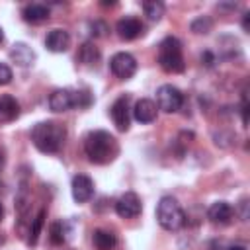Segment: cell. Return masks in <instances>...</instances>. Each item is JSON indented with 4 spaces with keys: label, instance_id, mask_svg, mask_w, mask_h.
Returning <instances> with one entry per match:
<instances>
[{
    "label": "cell",
    "instance_id": "6da1fadb",
    "mask_svg": "<svg viewBox=\"0 0 250 250\" xmlns=\"http://www.w3.org/2000/svg\"><path fill=\"white\" fill-rule=\"evenodd\" d=\"M84 152L88 156L90 162L94 164H107L111 162L117 152H119V145L115 141L113 135H109L107 131H92L86 135L84 139Z\"/></svg>",
    "mask_w": 250,
    "mask_h": 250
},
{
    "label": "cell",
    "instance_id": "7a4b0ae2",
    "mask_svg": "<svg viewBox=\"0 0 250 250\" xmlns=\"http://www.w3.org/2000/svg\"><path fill=\"white\" fill-rule=\"evenodd\" d=\"M31 141L37 150L45 154H55L62 148L66 141V127L57 121H41L31 129Z\"/></svg>",
    "mask_w": 250,
    "mask_h": 250
},
{
    "label": "cell",
    "instance_id": "3957f363",
    "mask_svg": "<svg viewBox=\"0 0 250 250\" xmlns=\"http://www.w3.org/2000/svg\"><path fill=\"white\" fill-rule=\"evenodd\" d=\"M156 221L166 230H178L184 227L186 215L172 195H164L156 205Z\"/></svg>",
    "mask_w": 250,
    "mask_h": 250
},
{
    "label": "cell",
    "instance_id": "277c9868",
    "mask_svg": "<svg viewBox=\"0 0 250 250\" xmlns=\"http://www.w3.org/2000/svg\"><path fill=\"white\" fill-rule=\"evenodd\" d=\"M92 98L88 92H76L70 88H59L49 96V107L57 113L68 111L72 107H86L90 105Z\"/></svg>",
    "mask_w": 250,
    "mask_h": 250
},
{
    "label": "cell",
    "instance_id": "5b68a950",
    "mask_svg": "<svg viewBox=\"0 0 250 250\" xmlns=\"http://www.w3.org/2000/svg\"><path fill=\"white\" fill-rule=\"evenodd\" d=\"M158 62L166 72H182L186 62L182 57V43L176 37H166L158 47Z\"/></svg>",
    "mask_w": 250,
    "mask_h": 250
},
{
    "label": "cell",
    "instance_id": "8992f818",
    "mask_svg": "<svg viewBox=\"0 0 250 250\" xmlns=\"http://www.w3.org/2000/svg\"><path fill=\"white\" fill-rule=\"evenodd\" d=\"M156 102H158V109H162L166 113H174L182 107L184 94L172 84H162L156 92Z\"/></svg>",
    "mask_w": 250,
    "mask_h": 250
},
{
    "label": "cell",
    "instance_id": "52a82bcc",
    "mask_svg": "<svg viewBox=\"0 0 250 250\" xmlns=\"http://www.w3.org/2000/svg\"><path fill=\"white\" fill-rule=\"evenodd\" d=\"M109 68L117 78L127 80L137 72V61H135L133 55H129L125 51L123 53H115L111 57V61H109Z\"/></svg>",
    "mask_w": 250,
    "mask_h": 250
},
{
    "label": "cell",
    "instance_id": "ba28073f",
    "mask_svg": "<svg viewBox=\"0 0 250 250\" xmlns=\"http://www.w3.org/2000/svg\"><path fill=\"white\" fill-rule=\"evenodd\" d=\"M141 211H143V203L135 191H127L115 201V213L121 219H135L141 215Z\"/></svg>",
    "mask_w": 250,
    "mask_h": 250
},
{
    "label": "cell",
    "instance_id": "9c48e42d",
    "mask_svg": "<svg viewBox=\"0 0 250 250\" xmlns=\"http://www.w3.org/2000/svg\"><path fill=\"white\" fill-rule=\"evenodd\" d=\"M113 125L119 131H127L131 125V109H129V96H121L113 102V105L109 107Z\"/></svg>",
    "mask_w": 250,
    "mask_h": 250
},
{
    "label": "cell",
    "instance_id": "30bf717a",
    "mask_svg": "<svg viewBox=\"0 0 250 250\" xmlns=\"http://www.w3.org/2000/svg\"><path fill=\"white\" fill-rule=\"evenodd\" d=\"M70 188H72V197L78 203H86L94 195V182L86 174H76L72 178V186Z\"/></svg>",
    "mask_w": 250,
    "mask_h": 250
},
{
    "label": "cell",
    "instance_id": "8fae6325",
    "mask_svg": "<svg viewBox=\"0 0 250 250\" xmlns=\"http://www.w3.org/2000/svg\"><path fill=\"white\" fill-rule=\"evenodd\" d=\"M115 29H117V35H119L121 39L133 41V39H137V37L143 33V23H141V20L129 16V18H121V20L117 21Z\"/></svg>",
    "mask_w": 250,
    "mask_h": 250
},
{
    "label": "cell",
    "instance_id": "7c38bea8",
    "mask_svg": "<svg viewBox=\"0 0 250 250\" xmlns=\"http://www.w3.org/2000/svg\"><path fill=\"white\" fill-rule=\"evenodd\" d=\"M70 45V35L64 29H51L45 37V47L51 53H64Z\"/></svg>",
    "mask_w": 250,
    "mask_h": 250
},
{
    "label": "cell",
    "instance_id": "4fadbf2b",
    "mask_svg": "<svg viewBox=\"0 0 250 250\" xmlns=\"http://www.w3.org/2000/svg\"><path fill=\"white\" fill-rule=\"evenodd\" d=\"M156 104L148 98H143L135 104L133 107V117L139 121V123H152L156 119Z\"/></svg>",
    "mask_w": 250,
    "mask_h": 250
},
{
    "label": "cell",
    "instance_id": "5bb4252c",
    "mask_svg": "<svg viewBox=\"0 0 250 250\" xmlns=\"http://www.w3.org/2000/svg\"><path fill=\"white\" fill-rule=\"evenodd\" d=\"M207 217L211 223L215 225H229L230 219H232V207L227 203V201H215L209 211H207Z\"/></svg>",
    "mask_w": 250,
    "mask_h": 250
},
{
    "label": "cell",
    "instance_id": "9a60e30c",
    "mask_svg": "<svg viewBox=\"0 0 250 250\" xmlns=\"http://www.w3.org/2000/svg\"><path fill=\"white\" fill-rule=\"evenodd\" d=\"M18 115H20V104H18V100L12 98V96H8V94H2L0 96V125L18 119Z\"/></svg>",
    "mask_w": 250,
    "mask_h": 250
},
{
    "label": "cell",
    "instance_id": "2e32d148",
    "mask_svg": "<svg viewBox=\"0 0 250 250\" xmlns=\"http://www.w3.org/2000/svg\"><path fill=\"white\" fill-rule=\"evenodd\" d=\"M10 59H12L16 64H20V66H29V64H33V61H35V53H33V49L27 47L25 43H16V45L10 49Z\"/></svg>",
    "mask_w": 250,
    "mask_h": 250
},
{
    "label": "cell",
    "instance_id": "e0dca14e",
    "mask_svg": "<svg viewBox=\"0 0 250 250\" xmlns=\"http://www.w3.org/2000/svg\"><path fill=\"white\" fill-rule=\"evenodd\" d=\"M21 16L27 23H41L49 18V8L45 4H27L23 8Z\"/></svg>",
    "mask_w": 250,
    "mask_h": 250
},
{
    "label": "cell",
    "instance_id": "ac0fdd59",
    "mask_svg": "<svg viewBox=\"0 0 250 250\" xmlns=\"http://www.w3.org/2000/svg\"><path fill=\"white\" fill-rule=\"evenodd\" d=\"M92 240H94V246L98 250H111L117 244L115 234L111 230H105V229H96L92 234Z\"/></svg>",
    "mask_w": 250,
    "mask_h": 250
},
{
    "label": "cell",
    "instance_id": "d6986e66",
    "mask_svg": "<svg viewBox=\"0 0 250 250\" xmlns=\"http://www.w3.org/2000/svg\"><path fill=\"white\" fill-rule=\"evenodd\" d=\"M100 49L94 45V43H90V41H86V43H82V47H80V51H78V61L82 62V64H86V66H94L98 61H100Z\"/></svg>",
    "mask_w": 250,
    "mask_h": 250
},
{
    "label": "cell",
    "instance_id": "ffe728a7",
    "mask_svg": "<svg viewBox=\"0 0 250 250\" xmlns=\"http://www.w3.org/2000/svg\"><path fill=\"white\" fill-rule=\"evenodd\" d=\"M143 10H145V16L150 20V21H158L162 16H164V4L162 2H143Z\"/></svg>",
    "mask_w": 250,
    "mask_h": 250
},
{
    "label": "cell",
    "instance_id": "44dd1931",
    "mask_svg": "<svg viewBox=\"0 0 250 250\" xmlns=\"http://www.w3.org/2000/svg\"><path fill=\"white\" fill-rule=\"evenodd\" d=\"M43 219H45V211H39V215L33 219V225L29 229V236H27V244H37L41 227H43Z\"/></svg>",
    "mask_w": 250,
    "mask_h": 250
},
{
    "label": "cell",
    "instance_id": "7402d4cb",
    "mask_svg": "<svg viewBox=\"0 0 250 250\" xmlns=\"http://www.w3.org/2000/svg\"><path fill=\"white\" fill-rule=\"evenodd\" d=\"M64 240H66V227H64V223H61V221L53 223L51 225V242L53 244H62Z\"/></svg>",
    "mask_w": 250,
    "mask_h": 250
},
{
    "label": "cell",
    "instance_id": "603a6c76",
    "mask_svg": "<svg viewBox=\"0 0 250 250\" xmlns=\"http://www.w3.org/2000/svg\"><path fill=\"white\" fill-rule=\"evenodd\" d=\"M211 20L209 18H197V20H193V23H191V31L193 33H209L211 31Z\"/></svg>",
    "mask_w": 250,
    "mask_h": 250
},
{
    "label": "cell",
    "instance_id": "cb8c5ba5",
    "mask_svg": "<svg viewBox=\"0 0 250 250\" xmlns=\"http://www.w3.org/2000/svg\"><path fill=\"white\" fill-rule=\"evenodd\" d=\"M90 33L94 35V37H100V35H104L105 31H107V25L104 23V21H100V20H96V21H90Z\"/></svg>",
    "mask_w": 250,
    "mask_h": 250
},
{
    "label": "cell",
    "instance_id": "d4e9b609",
    "mask_svg": "<svg viewBox=\"0 0 250 250\" xmlns=\"http://www.w3.org/2000/svg\"><path fill=\"white\" fill-rule=\"evenodd\" d=\"M12 82V68L4 62H0V86L4 84H10Z\"/></svg>",
    "mask_w": 250,
    "mask_h": 250
},
{
    "label": "cell",
    "instance_id": "484cf974",
    "mask_svg": "<svg viewBox=\"0 0 250 250\" xmlns=\"http://www.w3.org/2000/svg\"><path fill=\"white\" fill-rule=\"evenodd\" d=\"M240 111H242V123H244V127H246V123H248V104H246V92L242 94V105H240Z\"/></svg>",
    "mask_w": 250,
    "mask_h": 250
},
{
    "label": "cell",
    "instance_id": "4316f807",
    "mask_svg": "<svg viewBox=\"0 0 250 250\" xmlns=\"http://www.w3.org/2000/svg\"><path fill=\"white\" fill-rule=\"evenodd\" d=\"M238 207H240V219L246 221V219H248V211H246V207H248V199L244 197V199L238 203Z\"/></svg>",
    "mask_w": 250,
    "mask_h": 250
},
{
    "label": "cell",
    "instance_id": "83f0119b",
    "mask_svg": "<svg viewBox=\"0 0 250 250\" xmlns=\"http://www.w3.org/2000/svg\"><path fill=\"white\" fill-rule=\"evenodd\" d=\"M201 61H205V64H207V66H211V64H213V57H211V53L201 55Z\"/></svg>",
    "mask_w": 250,
    "mask_h": 250
},
{
    "label": "cell",
    "instance_id": "f1b7e54d",
    "mask_svg": "<svg viewBox=\"0 0 250 250\" xmlns=\"http://www.w3.org/2000/svg\"><path fill=\"white\" fill-rule=\"evenodd\" d=\"M248 21H250V14H244V20H242V27H244V31H248Z\"/></svg>",
    "mask_w": 250,
    "mask_h": 250
},
{
    "label": "cell",
    "instance_id": "f546056e",
    "mask_svg": "<svg viewBox=\"0 0 250 250\" xmlns=\"http://www.w3.org/2000/svg\"><path fill=\"white\" fill-rule=\"evenodd\" d=\"M227 250H246V246H242V244H234V246H229Z\"/></svg>",
    "mask_w": 250,
    "mask_h": 250
},
{
    "label": "cell",
    "instance_id": "4dcf8cb0",
    "mask_svg": "<svg viewBox=\"0 0 250 250\" xmlns=\"http://www.w3.org/2000/svg\"><path fill=\"white\" fill-rule=\"evenodd\" d=\"M4 219V207H2V203H0V221Z\"/></svg>",
    "mask_w": 250,
    "mask_h": 250
},
{
    "label": "cell",
    "instance_id": "1f68e13d",
    "mask_svg": "<svg viewBox=\"0 0 250 250\" xmlns=\"http://www.w3.org/2000/svg\"><path fill=\"white\" fill-rule=\"evenodd\" d=\"M2 166H4V154L0 152V168H2Z\"/></svg>",
    "mask_w": 250,
    "mask_h": 250
},
{
    "label": "cell",
    "instance_id": "d6a6232c",
    "mask_svg": "<svg viewBox=\"0 0 250 250\" xmlns=\"http://www.w3.org/2000/svg\"><path fill=\"white\" fill-rule=\"evenodd\" d=\"M2 41H4V31H2V27H0V45H2Z\"/></svg>",
    "mask_w": 250,
    "mask_h": 250
}]
</instances>
